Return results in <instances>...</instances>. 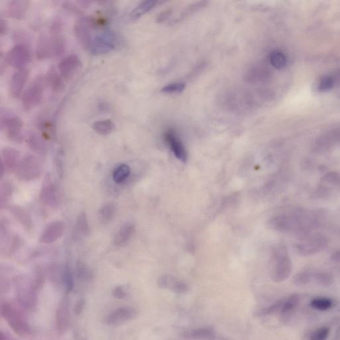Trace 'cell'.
Returning <instances> with one entry per match:
<instances>
[{
  "mask_svg": "<svg viewBox=\"0 0 340 340\" xmlns=\"http://www.w3.org/2000/svg\"><path fill=\"white\" fill-rule=\"evenodd\" d=\"M274 266L272 272L273 281L282 283L288 279L292 273V264L287 250L283 245L275 248L273 253Z\"/></svg>",
  "mask_w": 340,
  "mask_h": 340,
  "instance_id": "6da1fadb",
  "label": "cell"
},
{
  "mask_svg": "<svg viewBox=\"0 0 340 340\" xmlns=\"http://www.w3.org/2000/svg\"><path fill=\"white\" fill-rule=\"evenodd\" d=\"M0 124L2 130L6 133L9 139L15 142L23 141V122L17 116L8 111L2 110L0 115Z\"/></svg>",
  "mask_w": 340,
  "mask_h": 340,
  "instance_id": "7a4b0ae2",
  "label": "cell"
},
{
  "mask_svg": "<svg viewBox=\"0 0 340 340\" xmlns=\"http://www.w3.org/2000/svg\"><path fill=\"white\" fill-rule=\"evenodd\" d=\"M15 171L19 179L22 181L30 182L38 178L41 175L42 166L35 155L26 154L20 160Z\"/></svg>",
  "mask_w": 340,
  "mask_h": 340,
  "instance_id": "3957f363",
  "label": "cell"
},
{
  "mask_svg": "<svg viewBox=\"0 0 340 340\" xmlns=\"http://www.w3.org/2000/svg\"><path fill=\"white\" fill-rule=\"evenodd\" d=\"M2 316L8 322L17 334L24 335L30 334L31 328L21 313L10 304H4L1 306Z\"/></svg>",
  "mask_w": 340,
  "mask_h": 340,
  "instance_id": "277c9868",
  "label": "cell"
},
{
  "mask_svg": "<svg viewBox=\"0 0 340 340\" xmlns=\"http://www.w3.org/2000/svg\"><path fill=\"white\" fill-rule=\"evenodd\" d=\"M45 84V78L38 76L29 85L22 97V105L24 110L30 111L41 103Z\"/></svg>",
  "mask_w": 340,
  "mask_h": 340,
  "instance_id": "5b68a950",
  "label": "cell"
},
{
  "mask_svg": "<svg viewBox=\"0 0 340 340\" xmlns=\"http://www.w3.org/2000/svg\"><path fill=\"white\" fill-rule=\"evenodd\" d=\"M328 246V240L322 235H314L307 241L296 245L297 254L302 257L310 256L321 252Z\"/></svg>",
  "mask_w": 340,
  "mask_h": 340,
  "instance_id": "8992f818",
  "label": "cell"
},
{
  "mask_svg": "<svg viewBox=\"0 0 340 340\" xmlns=\"http://www.w3.org/2000/svg\"><path fill=\"white\" fill-rule=\"evenodd\" d=\"M30 59V48L23 43L17 44L13 47L8 55L9 63L17 70H26Z\"/></svg>",
  "mask_w": 340,
  "mask_h": 340,
  "instance_id": "52a82bcc",
  "label": "cell"
},
{
  "mask_svg": "<svg viewBox=\"0 0 340 340\" xmlns=\"http://www.w3.org/2000/svg\"><path fill=\"white\" fill-rule=\"evenodd\" d=\"M138 315H139V312L137 309L130 307V306H124V307L119 308L112 311L106 315L104 321L107 325H121L122 324L134 319Z\"/></svg>",
  "mask_w": 340,
  "mask_h": 340,
  "instance_id": "ba28073f",
  "label": "cell"
},
{
  "mask_svg": "<svg viewBox=\"0 0 340 340\" xmlns=\"http://www.w3.org/2000/svg\"><path fill=\"white\" fill-rule=\"evenodd\" d=\"M74 31L80 44L86 50L89 51L93 40L90 20L87 17H82L78 20Z\"/></svg>",
  "mask_w": 340,
  "mask_h": 340,
  "instance_id": "9c48e42d",
  "label": "cell"
},
{
  "mask_svg": "<svg viewBox=\"0 0 340 340\" xmlns=\"http://www.w3.org/2000/svg\"><path fill=\"white\" fill-rule=\"evenodd\" d=\"M115 48L114 37L109 32H104L93 38L89 52L93 55H101L110 52Z\"/></svg>",
  "mask_w": 340,
  "mask_h": 340,
  "instance_id": "30bf717a",
  "label": "cell"
},
{
  "mask_svg": "<svg viewBox=\"0 0 340 340\" xmlns=\"http://www.w3.org/2000/svg\"><path fill=\"white\" fill-rule=\"evenodd\" d=\"M42 184L40 199L46 206L55 208L58 203L57 188L51 175H47Z\"/></svg>",
  "mask_w": 340,
  "mask_h": 340,
  "instance_id": "8fae6325",
  "label": "cell"
},
{
  "mask_svg": "<svg viewBox=\"0 0 340 340\" xmlns=\"http://www.w3.org/2000/svg\"><path fill=\"white\" fill-rule=\"evenodd\" d=\"M64 228L65 225L63 221H57L49 223L40 236V242L45 244L54 243L63 235Z\"/></svg>",
  "mask_w": 340,
  "mask_h": 340,
  "instance_id": "7c38bea8",
  "label": "cell"
},
{
  "mask_svg": "<svg viewBox=\"0 0 340 340\" xmlns=\"http://www.w3.org/2000/svg\"><path fill=\"white\" fill-rule=\"evenodd\" d=\"M70 324V302L64 297L58 306L56 312V328L58 332L63 334Z\"/></svg>",
  "mask_w": 340,
  "mask_h": 340,
  "instance_id": "4fadbf2b",
  "label": "cell"
},
{
  "mask_svg": "<svg viewBox=\"0 0 340 340\" xmlns=\"http://www.w3.org/2000/svg\"><path fill=\"white\" fill-rule=\"evenodd\" d=\"M165 139L170 146L173 154L179 161L186 162L188 161V153L183 142L173 130H168L165 134Z\"/></svg>",
  "mask_w": 340,
  "mask_h": 340,
  "instance_id": "5bb4252c",
  "label": "cell"
},
{
  "mask_svg": "<svg viewBox=\"0 0 340 340\" xmlns=\"http://www.w3.org/2000/svg\"><path fill=\"white\" fill-rule=\"evenodd\" d=\"M81 60L76 55H70L62 59L58 65L59 73L64 79H71L79 70Z\"/></svg>",
  "mask_w": 340,
  "mask_h": 340,
  "instance_id": "9a60e30c",
  "label": "cell"
},
{
  "mask_svg": "<svg viewBox=\"0 0 340 340\" xmlns=\"http://www.w3.org/2000/svg\"><path fill=\"white\" fill-rule=\"evenodd\" d=\"M157 283L160 288L168 289L175 294H184L189 290L188 284L170 275L161 276L157 280Z\"/></svg>",
  "mask_w": 340,
  "mask_h": 340,
  "instance_id": "2e32d148",
  "label": "cell"
},
{
  "mask_svg": "<svg viewBox=\"0 0 340 340\" xmlns=\"http://www.w3.org/2000/svg\"><path fill=\"white\" fill-rule=\"evenodd\" d=\"M28 77L29 71L26 70H17L13 73L10 82V92L13 98L18 99L21 96Z\"/></svg>",
  "mask_w": 340,
  "mask_h": 340,
  "instance_id": "e0dca14e",
  "label": "cell"
},
{
  "mask_svg": "<svg viewBox=\"0 0 340 340\" xmlns=\"http://www.w3.org/2000/svg\"><path fill=\"white\" fill-rule=\"evenodd\" d=\"M18 151L12 148H5L2 150V176H3L4 169L12 171L16 170L19 163Z\"/></svg>",
  "mask_w": 340,
  "mask_h": 340,
  "instance_id": "ac0fdd59",
  "label": "cell"
},
{
  "mask_svg": "<svg viewBox=\"0 0 340 340\" xmlns=\"http://www.w3.org/2000/svg\"><path fill=\"white\" fill-rule=\"evenodd\" d=\"M28 7V1H11L7 7V14L11 18L22 19L25 17Z\"/></svg>",
  "mask_w": 340,
  "mask_h": 340,
  "instance_id": "d6986e66",
  "label": "cell"
},
{
  "mask_svg": "<svg viewBox=\"0 0 340 340\" xmlns=\"http://www.w3.org/2000/svg\"><path fill=\"white\" fill-rule=\"evenodd\" d=\"M134 223L129 222V223L124 224L116 234L114 239H113V244L119 247L125 245L134 234Z\"/></svg>",
  "mask_w": 340,
  "mask_h": 340,
  "instance_id": "ffe728a7",
  "label": "cell"
},
{
  "mask_svg": "<svg viewBox=\"0 0 340 340\" xmlns=\"http://www.w3.org/2000/svg\"><path fill=\"white\" fill-rule=\"evenodd\" d=\"M46 83L48 84L53 93L61 92L64 88L63 78L57 72L54 66L51 67L45 77Z\"/></svg>",
  "mask_w": 340,
  "mask_h": 340,
  "instance_id": "44dd1931",
  "label": "cell"
},
{
  "mask_svg": "<svg viewBox=\"0 0 340 340\" xmlns=\"http://www.w3.org/2000/svg\"><path fill=\"white\" fill-rule=\"evenodd\" d=\"M53 55V44L52 39L49 38L46 35H42L39 37L37 43L36 57L39 60L48 59Z\"/></svg>",
  "mask_w": 340,
  "mask_h": 340,
  "instance_id": "7402d4cb",
  "label": "cell"
},
{
  "mask_svg": "<svg viewBox=\"0 0 340 340\" xmlns=\"http://www.w3.org/2000/svg\"><path fill=\"white\" fill-rule=\"evenodd\" d=\"M90 232L89 224H88L87 217L86 213H80L75 223L73 237L76 239H81L82 238L88 236Z\"/></svg>",
  "mask_w": 340,
  "mask_h": 340,
  "instance_id": "603a6c76",
  "label": "cell"
},
{
  "mask_svg": "<svg viewBox=\"0 0 340 340\" xmlns=\"http://www.w3.org/2000/svg\"><path fill=\"white\" fill-rule=\"evenodd\" d=\"M157 3L158 2L152 1V0L142 2L130 12L129 14V19L131 21H137V19L141 18L146 13L150 12L151 10L155 8Z\"/></svg>",
  "mask_w": 340,
  "mask_h": 340,
  "instance_id": "cb8c5ba5",
  "label": "cell"
},
{
  "mask_svg": "<svg viewBox=\"0 0 340 340\" xmlns=\"http://www.w3.org/2000/svg\"><path fill=\"white\" fill-rule=\"evenodd\" d=\"M117 213V206L112 203H108L102 206L98 213L100 222L103 225H107L113 221Z\"/></svg>",
  "mask_w": 340,
  "mask_h": 340,
  "instance_id": "d4e9b609",
  "label": "cell"
},
{
  "mask_svg": "<svg viewBox=\"0 0 340 340\" xmlns=\"http://www.w3.org/2000/svg\"><path fill=\"white\" fill-rule=\"evenodd\" d=\"M27 142H28L30 148L37 154L43 155L47 152V146L45 142L36 133L30 132L28 134Z\"/></svg>",
  "mask_w": 340,
  "mask_h": 340,
  "instance_id": "484cf974",
  "label": "cell"
},
{
  "mask_svg": "<svg viewBox=\"0 0 340 340\" xmlns=\"http://www.w3.org/2000/svg\"><path fill=\"white\" fill-rule=\"evenodd\" d=\"M215 331L210 327L193 329L184 334L188 338L195 339H206L213 338L215 336Z\"/></svg>",
  "mask_w": 340,
  "mask_h": 340,
  "instance_id": "4316f807",
  "label": "cell"
},
{
  "mask_svg": "<svg viewBox=\"0 0 340 340\" xmlns=\"http://www.w3.org/2000/svg\"><path fill=\"white\" fill-rule=\"evenodd\" d=\"M13 216L21 224L26 230H30L32 228V219L25 210L19 206H13L11 208Z\"/></svg>",
  "mask_w": 340,
  "mask_h": 340,
  "instance_id": "83f0119b",
  "label": "cell"
},
{
  "mask_svg": "<svg viewBox=\"0 0 340 340\" xmlns=\"http://www.w3.org/2000/svg\"><path fill=\"white\" fill-rule=\"evenodd\" d=\"M92 128L98 134L106 135L113 132L115 128V124L111 120H103L94 122Z\"/></svg>",
  "mask_w": 340,
  "mask_h": 340,
  "instance_id": "f1b7e54d",
  "label": "cell"
},
{
  "mask_svg": "<svg viewBox=\"0 0 340 340\" xmlns=\"http://www.w3.org/2000/svg\"><path fill=\"white\" fill-rule=\"evenodd\" d=\"M131 172L130 168L127 164H123L118 166L112 173V179L116 184L124 183L127 179Z\"/></svg>",
  "mask_w": 340,
  "mask_h": 340,
  "instance_id": "f546056e",
  "label": "cell"
},
{
  "mask_svg": "<svg viewBox=\"0 0 340 340\" xmlns=\"http://www.w3.org/2000/svg\"><path fill=\"white\" fill-rule=\"evenodd\" d=\"M269 59L271 64L278 70L284 68L287 63L285 55L279 50H275L271 52Z\"/></svg>",
  "mask_w": 340,
  "mask_h": 340,
  "instance_id": "4dcf8cb0",
  "label": "cell"
},
{
  "mask_svg": "<svg viewBox=\"0 0 340 340\" xmlns=\"http://www.w3.org/2000/svg\"><path fill=\"white\" fill-rule=\"evenodd\" d=\"M310 305L315 310L325 311L332 307L333 302L328 298L318 297L310 302Z\"/></svg>",
  "mask_w": 340,
  "mask_h": 340,
  "instance_id": "1f68e13d",
  "label": "cell"
},
{
  "mask_svg": "<svg viewBox=\"0 0 340 340\" xmlns=\"http://www.w3.org/2000/svg\"><path fill=\"white\" fill-rule=\"evenodd\" d=\"M13 189L12 184L9 182H6L2 184L1 189H0V205H1L2 208L8 204L11 195L12 194Z\"/></svg>",
  "mask_w": 340,
  "mask_h": 340,
  "instance_id": "d6a6232c",
  "label": "cell"
},
{
  "mask_svg": "<svg viewBox=\"0 0 340 340\" xmlns=\"http://www.w3.org/2000/svg\"><path fill=\"white\" fill-rule=\"evenodd\" d=\"M300 299H301L300 296L294 294L290 296L287 299L284 300L283 306L281 311L282 314H288L292 312L299 304Z\"/></svg>",
  "mask_w": 340,
  "mask_h": 340,
  "instance_id": "836d02e7",
  "label": "cell"
},
{
  "mask_svg": "<svg viewBox=\"0 0 340 340\" xmlns=\"http://www.w3.org/2000/svg\"><path fill=\"white\" fill-rule=\"evenodd\" d=\"M314 278V274L310 270H303L296 275L294 284L297 286L307 285Z\"/></svg>",
  "mask_w": 340,
  "mask_h": 340,
  "instance_id": "e575fe53",
  "label": "cell"
},
{
  "mask_svg": "<svg viewBox=\"0 0 340 340\" xmlns=\"http://www.w3.org/2000/svg\"><path fill=\"white\" fill-rule=\"evenodd\" d=\"M62 280H63L66 290L71 292L74 287V281H73V273L71 272L70 266L66 265L62 270Z\"/></svg>",
  "mask_w": 340,
  "mask_h": 340,
  "instance_id": "d590c367",
  "label": "cell"
},
{
  "mask_svg": "<svg viewBox=\"0 0 340 340\" xmlns=\"http://www.w3.org/2000/svg\"><path fill=\"white\" fill-rule=\"evenodd\" d=\"M314 278L318 284L323 286H330L334 283V277L328 272H319L314 274Z\"/></svg>",
  "mask_w": 340,
  "mask_h": 340,
  "instance_id": "8d00e7d4",
  "label": "cell"
},
{
  "mask_svg": "<svg viewBox=\"0 0 340 340\" xmlns=\"http://www.w3.org/2000/svg\"><path fill=\"white\" fill-rule=\"evenodd\" d=\"M284 302V300H279V301L273 304L272 305L259 311L257 312V315H270L279 312V311L281 312L283 306Z\"/></svg>",
  "mask_w": 340,
  "mask_h": 340,
  "instance_id": "74e56055",
  "label": "cell"
},
{
  "mask_svg": "<svg viewBox=\"0 0 340 340\" xmlns=\"http://www.w3.org/2000/svg\"><path fill=\"white\" fill-rule=\"evenodd\" d=\"M186 88V84L183 83H173L168 84L162 88V92L172 94V93H179L183 92Z\"/></svg>",
  "mask_w": 340,
  "mask_h": 340,
  "instance_id": "f35d334b",
  "label": "cell"
},
{
  "mask_svg": "<svg viewBox=\"0 0 340 340\" xmlns=\"http://www.w3.org/2000/svg\"><path fill=\"white\" fill-rule=\"evenodd\" d=\"M330 334V328L321 327L318 328L311 334L310 340H326Z\"/></svg>",
  "mask_w": 340,
  "mask_h": 340,
  "instance_id": "ab89813d",
  "label": "cell"
},
{
  "mask_svg": "<svg viewBox=\"0 0 340 340\" xmlns=\"http://www.w3.org/2000/svg\"><path fill=\"white\" fill-rule=\"evenodd\" d=\"M334 78L330 76H325L322 78L319 82V90L320 91H327L332 89L334 86Z\"/></svg>",
  "mask_w": 340,
  "mask_h": 340,
  "instance_id": "60d3db41",
  "label": "cell"
},
{
  "mask_svg": "<svg viewBox=\"0 0 340 340\" xmlns=\"http://www.w3.org/2000/svg\"><path fill=\"white\" fill-rule=\"evenodd\" d=\"M77 275L79 279L84 280V281L90 280L92 277V273L89 268L81 262L77 264Z\"/></svg>",
  "mask_w": 340,
  "mask_h": 340,
  "instance_id": "b9f144b4",
  "label": "cell"
},
{
  "mask_svg": "<svg viewBox=\"0 0 340 340\" xmlns=\"http://www.w3.org/2000/svg\"><path fill=\"white\" fill-rule=\"evenodd\" d=\"M323 180L326 183L340 186V173L335 172H328L324 175Z\"/></svg>",
  "mask_w": 340,
  "mask_h": 340,
  "instance_id": "7bdbcfd3",
  "label": "cell"
},
{
  "mask_svg": "<svg viewBox=\"0 0 340 340\" xmlns=\"http://www.w3.org/2000/svg\"><path fill=\"white\" fill-rule=\"evenodd\" d=\"M112 294L115 299H123L126 297V292L125 289L122 286H117L112 290Z\"/></svg>",
  "mask_w": 340,
  "mask_h": 340,
  "instance_id": "ee69618b",
  "label": "cell"
},
{
  "mask_svg": "<svg viewBox=\"0 0 340 340\" xmlns=\"http://www.w3.org/2000/svg\"><path fill=\"white\" fill-rule=\"evenodd\" d=\"M84 308V301L83 300H79L75 304L74 308V312L76 313V314H80L83 311Z\"/></svg>",
  "mask_w": 340,
  "mask_h": 340,
  "instance_id": "f6af8a7d",
  "label": "cell"
},
{
  "mask_svg": "<svg viewBox=\"0 0 340 340\" xmlns=\"http://www.w3.org/2000/svg\"><path fill=\"white\" fill-rule=\"evenodd\" d=\"M7 30H8V26H7L6 22L2 19L1 22H0V33H1V35H5Z\"/></svg>",
  "mask_w": 340,
  "mask_h": 340,
  "instance_id": "bcb514c9",
  "label": "cell"
},
{
  "mask_svg": "<svg viewBox=\"0 0 340 340\" xmlns=\"http://www.w3.org/2000/svg\"><path fill=\"white\" fill-rule=\"evenodd\" d=\"M330 259L334 263H340V251H335L331 255Z\"/></svg>",
  "mask_w": 340,
  "mask_h": 340,
  "instance_id": "7dc6e473",
  "label": "cell"
},
{
  "mask_svg": "<svg viewBox=\"0 0 340 340\" xmlns=\"http://www.w3.org/2000/svg\"><path fill=\"white\" fill-rule=\"evenodd\" d=\"M171 12L170 11H166V12L162 13L161 15H160L158 19L159 21H165V19H167L169 16H170Z\"/></svg>",
  "mask_w": 340,
  "mask_h": 340,
  "instance_id": "c3c4849f",
  "label": "cell"
},
{
  "mask_svg": "<svg viewBox=\"0 0 340 340\" xmlns=\"http://www.w3.org/2000/svg\"><path fill=\"white\" fill-rule=\"evenodd\" d=\"M220 340H229V339H220Z\"/></svg>",
  "mask_w": 340,
  "mask_h": 340,
  "instance_id": "681fc988",
  "label": "cell"
}]
</instances>
